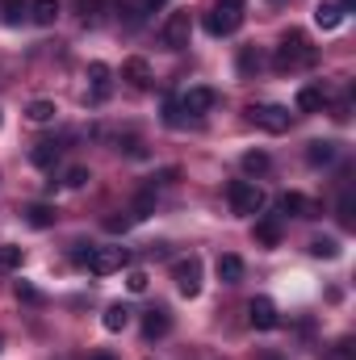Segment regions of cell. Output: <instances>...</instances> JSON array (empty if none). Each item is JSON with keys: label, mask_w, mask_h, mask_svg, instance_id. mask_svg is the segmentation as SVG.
Wrapping results in <instances>:
<instances>
[{"label": "cell", "mask_w": 356, "mask_h": 360, "mask_svg": "<svg viewBox=\"0 0 356 360\" xmlns=\"http://www.w3.org/2000/svg\"><path fill=\"white\" fill-rule=\"evenodd\" d=\"M21 260H25V252L17 243H4L0 248V269H21Z\"/></svg>", "instance_id": "obj_29"}, {"label": "cell", "mask_w": 356, "mask_h": 360, "mask_svg": "<svg viewBox=\"0 0 356 360\" xmlns=\"http://www.w3.org/2000/svg\"><path fill=\"white\" fill-rule=\"evenodd\" d=\"M0 8H4V21L8 25H21L30 17V0H0Z\"/></svg>", "instance_id": "obj_24"}, {"label": "cell", "mask_w": 356, "mask_h": 360, "mask_svg": "<svg viewBox=\"0 0 356 360\" xmlns=\"http://www.w3.org/2000/svg\"><path fill=\"white\" fill-rule=\"evenodd\" d=\"M130 222H134L130 214H113V218H105V231H113V235H122V231H126Z\"/></svg>", "instance_id": "obj_34"}, {"label": "cell", "mask_w": 356, "mask_h": 360, "mask_svg": "<svg viewBox=\"0 0 356 360\" xmlns=\"http://www.w3.org/2000/svg\"><path fill=\"white\" fill-rule=\"evenodd\" d=\"M340 222H344L348 231L356 226V201H352V188H348V193L340 197Z\"/></svg>", "instance_id": "obj_31"}, {"label": "cell", "mask_w": 356, "mask_h": 360, "mask_svg": "<svg viewBox=\"0 0 356 360\" xmlns=\"http://www.w3.org/2000/svg\"><path fill=\"white\" fill-rule=\"evenodd\" d=\"M260 63H265V59H260V51H256V46H243V51H239V72H243V76H256V72H260Z\"/></svg>", "instance_id": "obj_25"}, {"label": "cell", "mask_w": 356, "mask_h": 360, "mask_svg": "<svg viewBox=\"0 0 356 360\" xmlns=\"http://www.w3.org/2000/svg\"><path fill=\"white\" fill-rule=\"evenodd\" d=\"M55 218H59V210H55V205H42V201L25 210V222L38 226V231H42V226H55Z\"/></svg>", "instance_id": "obj_22"}, {"label": "cell", "mask_w": 356, "mask_h": 360, "mask_svg": "<svg viewBox=\"0 0 356 360\" xmlns=\"http://www.w3.org/2000/svg\"><path fill=\"white\" fill-rule=\"evenodd\" d=\"M172 281H177V289L184 297H197L201 293V260L197 256H184L172 264Z\"/></svg>", "instance_id": "obj_5"}, {"label": "cell", "mask_w": 356, "mask_h": 360, "mask_svg": "<svg viewBox=\"0 0 356 360\" xmlns=\"http://www.w3.org/2000/svg\"><path fill=\"white\" fill-rule=\"evenodd\" d=\"M248 319H252V327H256V331H272V327L281 323V319H276V306H272L268 297H252Z\"/></svg>", "instance_id": "obj_9"}, {"label": "cell", "mask_w": 356, "mask_h": 360, "mask_svg": "<svg viewBox=\"0 0 356 360\" xmlns=\"http://www.w3.org/2000/svg\"><path fill=\"white\" fill-rule=\"evenodd\" d=\"M214 101H218L214 89H189L184 96H180V113H210Z\"/></svg>", "instance_id": "obj_11"}, {"label": "cell", "mask_w": 356, "mask_h": 360, "mask_svg": "<svg viewBox=\"0 0 356 360\" xmlns=\"http://www.w3.org/2000/svg\"><path fill=\"white\" fill-rule=\"evenodd\" d=\"M164 122H168V126H184V113H180V101H172V96L164 101Z\"/></svg>", "instance_id": "obj_33"}, {"label": "cell", "mask_w": 356, "mask_h": 360, "mask_svg": "<svg viewBox=\"0 0 356 360\" xmlns=\"http://www.w3.org/2000/svg\"><path fill=\"white\" fill-rule=\"evenodd\" d=\"M168 331H172V314L164 306H155V310L143 314V340H164Z\"/></svg>", "instance_id": "obj_8"}, {"label": "cell", "mask_w": 356, "mask_h": 360, "mask_svg": "<svg viewBox=\"0 0 356 360\" xmlns=\"http://www.w3.org/2000/svg\"><path fill=\"white\" fill-rule=\"evenodd\" d=\"M276 210H281V214H289V218H319V205H310L302 193H281Z\"/></svg>", "instance_id": "obj_10"}, {"label": "cell", "mask_w": 356, "mask_h": 360, "mask_svg": "<svg viewBox=\"0 0 356 360\" xmlns=\"http://www.w3.org/2000/svg\"><path fill=\"white\" fill-rule=\"evenodd\" d=\"M248 117H252L260 130H268V134H285V130H289V109H285V105H252Z\"/></svg>", "instance_id": "obj_4"}, {"label": "cell", "mask_w": 356, "mask_h": 360, "mask_svg": "<svg viewBox=\"0 0 356 360\" xmlns=\"http://www.w3.org/2000/svg\"><path fill=\"white\" fill-rule=\"evenodd\" d=\"M177 176H180L177 168H164V172H160V180H155V184H177Z\"/></svg>", "instance_id": "obj_39"}, {"label": "cell", "mask_w": 356, "mask_h": 360, "mask_svg": "<svg viewBox=\"0 0 356 360\" xmlns=\"http://www.w3.org/2000/svg\"><path fill=\"white\" fill-rule=\"evenodd\" d=\"M59 17V0H30V21L34 25H55Z\"/></svg>", "instance_id": "obj_16"}, {"label": "cell", "mask_w": 356, "mask_h": 360, "mask_svg": "<svg viewBox=\"0 0 356 360\" xmlns=\"http://www.w3.org/2000/svg\"><path fill=\"white\" fill-rule=\"evenodd\" d=\"M89 80H92V101H105V96H109V80H113V72H109L105 63H92Z\"/></svg>", "instance_id": "obj_20"}, {"label": "cell", "mask_w": 356, "mask_h": 360, "mask_svg": "<svg viewBox=\"0 0 356 360\" xmlns=\"http://www.w3.org/2000/svg\"><path fill=\"white\" fill-rule=\"evenodd\" d=\"M59 155H63V147H59L55 139H42V143L30 151V164H34V168H55V164H59Z\"/></svg>", "instance_id": "obj_13"}, {"label": "cell", "mask_w": 356, "mask_h": 360, "mask_svg": "<svg viewBox=\"0 0 356 360\" xmlns=\"http://www.w3.org/2000/svg\"><path fill=\"white\" fill-rule=\"evenodd\" d=\"M96 360H113V356H96Z\"/></svg>", "instance_id": "obj_42"}, {"label": "cell", "mask_w": 356, "mask_h": 360, "mask_svg": "<svg viewBox=\"0 0 356 360\" xmlns=\"http://www.w3.org/2000/svg\"><path fill=\"white\" fill-rule=\"evenodd\" d=\"M268 164H272V160H268L265 151H248V155H243V172H252V176L268 172Z\"/></svg>", "instance_id": "obj_28"}, {"label": "cell", "mask_w": 356, "mask_h": 360, "mask_svg": "<svg viewBox=\"0 0 356 360\" xmlns=\"http://www.w3.org/2000/svg\"><path fill=\"white\" fill-rule=\"evenodd\" d=\"M243 25V8H214V13H205V34H214V38H227V34H235Z\"/></svg>", "instance_id": "obj_6"}, {"label": "cell", "mask_w": 356, "mask_h": 360, "mask_svg": "<svg viewBox=\"0 0 356 360\" xmlns=\"http://www.w3.org/2000/svg\"><path fill=\"white\" fill-rule=\"evenodd\" d=\"M331 360H352V340H340V344L331 348Z\"/></svg>", "instance_id": "obj_37"}, {"label": "cell", "mask_w": 356, "mask_h": 360, "mask_svg": "<svg viewBox=\"0 0 356 360\" xmlns=\"http://www.w3.org/2000/svg\"><path fill=\"white\" fill-rule=\"evenodd\" d=\"M122 80H126L130 89H151V68H147V59H126V63H122Z\"/></svg>", "instance_id": "obj_12"}, {"label": "cell", "mask_w": 356, "mask_h": 360, "mask_svg": "<svg viewBox=\"0 0 356 360\" xmlns=\"http://www.w3.org/2000/svg\"><path fill=\"white\" fill-rule=\"evenodd\" d=\"M143 4H147V13H151V8H160V4H164V0H143Z\"/></svg>", "instance_id": "obj_41"}, {"label": "cell", "mask_w": 356, "mask_h": 360, "mask_svg": "<svg viewBox=\"0 0 356 360\" xmlns=\"http://www.w3.org/2000/svg\"><path fill=\"white\" fill-rule=\"evenodd\" d=\"M314 21H319V30H340V25H344V8L331 4V0H323V4L314 8Z\"/></svg>", "instance_id": "obj_15"}, {"label": "cell", "mask_w": 356, "mask_h": 360, "mask_svg": "<svg viewBox=\"0 0 356 360\" xmlns=\"http://www.w3.org/2000/svg\"><path fill=\"white\" fill-rule=\"evenodd\" d=\"M63 184H68V188H80V184H89V168H68Z\"/></svg>", "instance_id": "obj_36"}, {"label": "cell", "mask_w": 356, "mask_h": 360, "mask_svg": "<svg viewBox=\"0 0 356 360\" xmlns=\"http://www.w3.org/2000/svg\"><path fill=\"white\" fill-rule=\"evenodd\" d=\"M126 214H130L134 222H143V218H151V214H155V188H143V193L134 197V205H130Z\"/></svg>", "instance_id": "obj_21"}, {"label": "cell", "mask_w": 356, "mask_h": 360, "mask_svg": "<svg viewBox=\"0 0 356 360\" xmlns=\"http://www.w3.org/2000/svg\"><path fill=\"white\" fill-rule=\"evenodd\" d=\"M227 197H231V210H235V214H243V218H252V214H260V210H265V188H260V184H252V180H231Z\"/></svg>", "instance_id": "obj_2"}, {"label": "cell", "mask_w": 356, "mask_h": 360, "mask_svg": "<svg viewBox=\"0 0 356 360\" xmlns=\"http://www.w3.org/2000/svg\"><path fill=\"white\" fill-rule=\"evenodd\" d=\"M25 117H30V122H38V126H42V122H51V117H55V101H30Z\"/></svg>", "instance_id": "obj_26"}, {"label": "cell", "mask_w": 356, "mask_h": 360, "mask_svg": "<svg viewBox=\"0 0 356 360\" xmlns=\"http://www.w3.org/2000/svg\"><path fill=\"white\" fill-rule=\"evenodd\" d=\"M126 260H130V256H126V248H92L89 272H92V276H109V272L122 269Z\"/></svg>", "instance_id": "obj_7"}, {"label": "cell", "mask_w": 356, "mask_h": 360, "mask_svg": "<svg viewBox=\"0 0 356 360\" xmlns=\"http://www.w3.org/2000/svg\"><path fill=\"white\" fill-rule=\"evenodd\" d=\"M323 105H327V92L319 89V84H306V89L298 92V109L302 113H323Z\"/></svg>", "instance_id": "obj_14"}, {"label": "cell", "mask_w": 356, "mask_h": 360, "mask_svg": "<svg viewBox=\"0 0 356 360\" xmlns=\"http://www.w3.org/2000/svg\"><path fill=\"white\" fill-rule=\"evenodd\" d=\"M17 297H21V302H30V306H38V302H42V293H38L34 285H25V281H17Z\"/></svg>", "instance_id": "obj_35"}, {"label": "cell", "mask_w": 356, "mask_h": 360, "mask_svg": "<svg viewBox=\"0 0 356 360\" xmlns=\"http://www.w3.org/2000/svg\"><path fill=\"white\" fill-rule=\"evenodd\" d=\"M147 285H151V276H147L143 269H134L130 276H126V289H130V293H147Z\"/></svg>", "instance_id": "obj_32"}, {"label": "cell", "mask_w": 356, "mask_h": 360, "mask_svg": "<svg viewBox=\"0 0 356 360\" xmlns=\"http://www.w3.org/2000/svg\"><path fill=\"white\" fill-rule=\"evenodd\" d=\"M89 256H92V243H76L72 260H76V264H89Z\"/></svg>", "instance_id": "obj_38"}, {"label": "cell", "mask_w": 356, "mask_h": 360, "mask_svg": "<svg viewBox=\"0 0 356 360\" xmlns=\"http://www.w3.org/2000/svg\"><path fill=\"white\" fill-rule=\"evenodd\" d=\"M306 160H310L314 168H327V164L336 160V143H310V147H306Z\"/></svg>", "instance_id": "obj_23"}, {"label": "cell", "mask_w": 356, "mask_h": 360, "mask_svg": "<svg viewBox=\"0 0 356 360\" xmlns=\"http://www.w3.org/2000/svg\"><path fill=\"white\" fill-rule=\"evenodd\" d=\"M310 256L314 260H336L340 256V243L336 239H310Z\"/></svg>", "instance_id": "obj_27"}, {"label": "cell", "mask_w": 356, "mask_h": 360, "mask_svg": "<svg viewBox=\"0 0 356 360\" xmlns=\"http://www.w3.org/2000/svg\"><path fill=\"white\" fill-rule=\"evenodd\" d=\"M76 8H80V21H84V25H96L105 4H101V0H76Z\"/></svg>", "instance_id": "obj_30"}, {"label": "cell", "mask_w": 356, "mask_h": 360, "mask_svg": "<svg viewBox=\"0 0 356 360\" xmlns=\"http://www.w3.org/2000/svg\"><path fill=\"white\" fill-rule=\"evenodd\" d=\"M160 38H164V46H168V51H184V46H189V38H193V17H189L184 8L168 13V21H164Z\"/></svg>", "instance_id": "obj_3"}, {"label": "cell", "mask_w": 356, "mask_h": 360, "mask_svg": "<svg viewBox=\"0 0 356 360\" xmlns=\"http://www.w3.org/2000/svg\"><path fill=\"white\" fill-rule=\"evenodd\" d=\"M252 235H256L260 248H276V243H281V222H276V218H256V231H252Z\"/></svg>", "instance_id": "obj_17"}, {"label": "cell", "mask_w": 356, "mask_h": 360, "mask_svg": "<svg viewBox=\"0 0 356 360\" xmlns=\"http://www.w3.org/2000/svg\"><path fill=\"white\" fill-rule=\"evenodd\" d=\"M222 8H243V0H218Z\"/></svg>", "instance_id": "obj_40"}, {"label": "cell", "mask_w": 356, "mask_h": 360, "mask_svg": "<svg viewBox=\"0 0 356 360\" xmlns=\"http://www.w3.org/2000/svg\"><path fill=\"white\" fill-rule=\"evenodd\" d=\"M218 281L222 285H239L243 281V260L239 256H218Z\"/></svg>", "instance_id": "obj_19"}, {"label": "cell", "mask_w": 356, "mask_h": 360, "mask_svg": "<svg viewBox=\"0 0 356 360\" xmlns=\"http://www.w3.org/2000/svg\"><path fill=\"white\" fill-rule=\"evenodd\" d=\"M126 323H130V310H126L122 302L105 306V314H101V327H105V331H126Z\"/></svg>", "instance_id": "obj_18"}, {"label": "cell", "mask_w": 356, "mask_h": 360, "mask_svg": "<svg viewBox=\"0 0 356 360\" xmlns=\"http://www.w3.org/2000/svg\"><path fill=\"white\" fill-rule=\"evenodd\" d=\"M314 59H319V51L310 46V38H306L302 30H289V34L281 38V46H276L272 68H276V72H298V68H310Z\"/></svg>", "instance_id": "obj_1"}]
</instances>
